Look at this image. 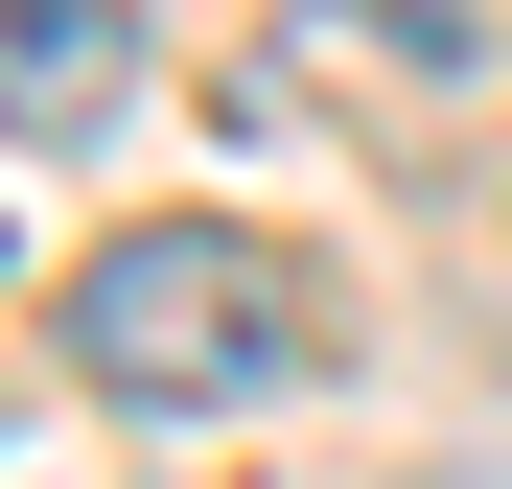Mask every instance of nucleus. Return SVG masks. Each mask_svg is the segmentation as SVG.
<instances>
[{
  "instance_id": "nucleus-1",
  "label": "nucleus",
  "mask_w": 512,
  "mask_h": 489,
  "mask_svg": "<svg viewBox=\"0 0 512 489\" xmlns=\"http://www.w3.org/2000/svg\"><path fill=\"white\" fill-rule=\"evenodd\" d=\"M326 350V303L280 280V233L233 210H163V233H94V280H70V373L140 396V420H210V396H280Z\"/></svg>"
},
{
  "instance_id": "nucleus-2",
  "label": "nucleus",
  "mask_w": 512,
  "mask_h": 489,
  "mask_svg": "<svg viewBox=\"0 0 512 489\" xmlns=\"http://www.w3.org/2000/svg\"><path fill=\"white\" fill-rule=\"evenodd\" d=\"M140 117V0H0V140Z\"/></svg>"
}]
</instances>
